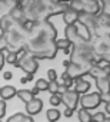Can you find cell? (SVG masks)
<instances>
[{
	"label": "cell",
	"instance_id": "obj_1",
	"mask_svg": "<svg viewBox=\"0 0 110 122\" xmlns=\"http://www.w3.org/2000/svg\"><path fill=\"white\" fill-rule=\"evenodd\" d=\"M16 65L20 66L27 75H33V73L37 71V68H39L37 59H36L33 55L27 53L24 49L17 53V63H16Z\"/></svg>",
	"mask_w": 110,
	"mask_h": 122
},
{
	"label": "cell",
	"instance_id": "obj_2",
	"mask_svg": "<svg viewBox=\"0 0 110 122\" xmlns=\"http://www.w3.org/2000/svg\"><path fill=\"white\" fill-rule=\"evenodd\" d=\"M63 66H64V72H66V73L73 79V81H74V79H77V78H83V75L89 72V71H87V69H84L83 66L76 65V63L70 62V60H64V62H63Z\"/></svg>",
	"mask_w": 110,
	"mask_h": 122
},
{
	"label": "cell",
	"instance_id": "obj_3",
	"mask_svg": "<svg viewBox=\"0 0 110 122\" xmlns=\"http://www.w3.org/2000/svg\"><path fill=\"white\" fill-rule=\"evenodd\" d=\"M80 102L83 105L84 109H93L96 106L100 105L101 102V96H100V92H89V93H84L82 98H80Z\"/></svg>",
	"mask_w": 110,
	"mask_h": 122
},
{
	"label": "cell",
	"instance_id": "obj_4",
	"mask_svg": "<svg viewBox=\"0 0 110 122\" xmlns=\"http://www.w3.org/2000/svg\"><path fill=\"white\" fill-rule=\"evenodd\" d=\"M62 102L64 103V108H69V109L74 111L76 106H77V102H79V93L74 89L73 91L69 89L67 92H64L62 95Z\"/></svg>",
	"mask_w": 110,
	"mask_h": 122
},
{
	"label": "cell",
	"instance_id": "obj_5",
	"mask_svg": "<svg viewBox=\"0 0 110 122\" xmlns=\"http://www.w3.org/2000/svg\"><path fill=\"white\" fill-rule=\"evenodd\" d=\"M99 12H100V5L96 2V0H83V12L82 13L97 16Z\"/></svg>",
	"mask_w": 110,
	"mask_h": 122
},
{
	"label": "cell",
	"instance_id": "obj_6",
	"mask_svg": "<svg viewBox=\"0 0 110 122\" xmlns=\"http://www.w3.org/2000/svg\"><path fill=\"white\" fill-rule=\"evenodd\" d=\"M41 108H43V102H41V99H39V98H33L29 103H26V111H27L29 115H36V113H39V112L41 111Z\"/></svg>",
	"mask_w": 110,
	"mask_h": 122
},
{
	"label": "cell",
	"instance_id": "obj_7",
	"mask_svg": "<svg viewBox=\"0 0 110 122\" xmlns=\"http://www.w3.org/2000/svg\"><path fill=\"white\" fill-rule=\"evenodd\" d=\"M74 26H76V30H77L79 37H80L83 42H89V40H90V37H92V32L89 30V27H87L86 25L80 23L79 20L74 23Z\"/></svg>",
	"mask_w": 110,
	"mask_h": 122
},
{
	"label": "cell",
	"instance_id": "obj_8",
	"mask_svg": "<svg viewBox=\"0 0 110 122\" xmlns=\"http://www.w3.org/2000/svg\"><path fill=\"white\" fill-rule=\"evenodd\" d=\"M79 15L80 13H77L76 10H73L72 7H67L66 10H64V13H63V20H64V23L69 26V25H74L77 20H79Z\"/></svg>",
	"mask_w": 110,
	"mask_h": 122
},
{
	"label": "cell",
	"instance_id": "obj_9",
	"mask_svg": "<svg viewBox=\"0 0 110 122\" xmlns=\"http://www.w3.org/2000/svg\"><path fill=\"white\" fill-rule=\"evenodd\" d=\"M90 89V82L86 81L84 78H77L74 79V91L77 93H87V91Z\"/></svg>",
	"mask_w": 110,
	"mask_h": 122
},
{
	"label": "cell",
	"instance_id": "obj_10",
	"mask_svg": "<svg viewBox=\"0 0 110 122\" xmlns=\"http://www.w3.org/2000/svg\"><path fill=\"white\" fill-rule=\"evenodd\" d=\"M14 95H17V91L14 86L12 85H6V86H2V91H0V96H2L3 101H7V99H12Z\"/></svg>",
	"mask_w": 110,
	"mask_h": 122
},
{
	"label": "cell",
	"instance_id": "obj_11",
	"mask_svg": "<svg viewBox=\"0 0 110 122\" xmlns=\"http://www.w3.org/2000/svg\"><path fill=\"white\" fill-rule=\"evenodd\" d=\"M96 85H97L100 93H109V91H110V79L109 78H99V79H96Z\"/></svg>",
	"mask_w": 110,
	"mask_h": 122
},
{
	"label": "cell",
	"instance_id": "obj_12",
	"mask_svg": "<svg viewBox=\"0 0 110 122\" xmlns=\"http://www.w3.org/2000/svg\"><path fill=\"white\" fill-rule=\"evenodd\" d=\"M7 122H34V121L32 119V116H27V115H24L22 112H17L13 116H10L7 119Z\"/></svg>",
	"mask_w": 110,
	"mask_h": 122
},
{
	"label": "cell",
	"instance_id": "obj_13",
	"mask_svg": "<svg viewBox=\"0 0 110 122\" xmlns=\"http://www.w3.org/2000/svg\"><path fill=\"white\" fill-rule=\"evenodd\" d=\"M17 96H19L24 103H29L33 98H36V96L33 95V92L29 91V89H20V91H17Z\"/></svg>",
	"mask_w": 110,
	"mask_h": 122
},
{
	"label": "cell",
	"instance_id": "obj_14",
	"mask_svg": "<svg viewBox=\"0 0 110 122\" xmlns=\"http://www.w3.org/2000/svg\"><path fill=\"white\" fill-rule=\"evenodd\" d=\"M46 116H47V119H49V121L56 122V121H59V118H60V112H59L56 108H50V109H47Z\"/></svg>",
	"mask_w": 110,
	"mask_h": 122
},
{
	"label": "cell",
	"instance_id": "obj_15",
	"mask_svg": "<svg viewBox=\"0 0 110 122\" xmlns=\"http://www.w3.org/2000/svg\"><path fill=\"white\" fill-rule=\"evenodd\" d=\"M70 46H72V43H70L66 37L56 40V47H57V50L62 49V50H64V52H69V47H70Z\"/></svg>",
	"mask_w": 110,
	"mask_h": 122
},
{
	"label": "cell",
	"instance_id": "obj_16",
	"mask_svg": "<svg viewBox=\"0 0 110 122\" xmlns=\"http://www.w3.org/2000/svg\"><path fill=\"white\" fill-rule=\"evenodd\" d=\"M60 85H63V86H66L67 89L72 86V85H74V81L66 73V72H63L62 73V76H60Z\"/></svg>",
	"mask_w": 110,
	"mask_h": 122
},
{
	"label": "cell",
	"instance_id": "obj_17",
	"mask_svg": "<svg viewBox=\"0 0 110 122\" xmlns=\"http://www.w3.org/2000/svg\"><path fill=\"white\" fill-rule=\"evenodd\" d=\"M77 113H79V119H80V122H92V113H90L87 109L82 108Z\"/></svg>",
	"mask_w": 110,
	"mask_h": 122
},
{
	"label": "cell",
	"instance_id": "obj_18",
	"mask_svg": "<svg viewBox=\"0 0 110 122\" xmlns=\"http://www.w3.org/2000/svg\"><path fill=\"white\" fill-rule=\"evenodd\" d=\"M34 88H37V91L40 92V91H47L49 89V81H46V79H37V82H36V86Z\"/></svg>",
	"mask_w": 110,
	"mask_h": 122
},
{
	"label": "cell",
	"instance_id": "obj_19",
	"mask_svg": "<svg viewBox=\"0 0 110 122\" xmlns=\"http://www.w3.org/2000/svg\"><path fill=\"white\" fill-rule=\"evenodd\" d=\"M59 88H60V82L59 81H53V82H49V89L51 92V95L54 93H59Z\"/></svg>",
	"mask_w": 110,
	"mask_h": 122
},
{
	"label": "cell",
	"instance_id": "obj_20",
	"mask_svg": "<svg viewBox=\"0 0 110 122\" xmlns=\"http://www.w3.org/2000/svg\"><path fill=\"white\" fill-rule=\"evenodd\" d=\"M5 59L9 63H17V52H7V55L5 56Z\"/></svg>",
	"mask_w": 110,
	"mask_h": 122
},
{
	"label": "cell",
	"instance_id": "obj_21",
	"mask_svg": "<svg viewBox=\"0 0 110 122\" xmlns=\"http://www.w3.org/2000/svg\"><path fill=\"white\" fill-rule=\"evenodd\" d=\"M106 121V115L103 112H96L92 115V122H104Z\"/></svg>",
	"mask_w": 110,
	"mask_h": 122
},
{
	"label": "cell",
	"instance_id": "obj_22",
	"mask_svg": "<svg viewBox=\"0 0 110 122\" xmlns=\"http://www.w3.org/2000/svg\"><path fill=\"white\" fill-rule=\"evenodd\" d=\"M50 103L51 106H57L62 103V96L59 93H54V95H50Z\"/></svg>",
	"mask_w": 110,
	"mask_h": 122
},
{
	"label": "cell",
	"instance_id": "obj_23",
	"mask_svg": "<svg viewBox=\"0 0 110 122\" xmlns=\"http://www.w3.org/2000/svg\"><path fill=\"white\" fill-rule=\"evenodd\" d=\"M47 76H49V82H53V81H57V73L54 69H49L47 72Z\"/></svg>",
	"mask_w": 110,
	"mask_h": 122
},
{
	"label": "cell",
	"instance_id": "obj_24",
	"mask_svg": "<svg viewBox=\"0 0 110 122\" xmlns=\"http://www.w3.org/2000/svg\"><path fill=\"white\" fill-rule=\"evenodd\" d=\"M9 47V43H7V40H6V37L5 36H0V52H3L5 49H7Z\"/></svg>",
	"mask_w": 110,
	"mask_h": 122
},
{
	"label": "cell",
	"instance_id": "obj_25",
	"mask_svg": "<svg viewBox=\"0 0 110 122\" xmlns=\"http://www.w3.org/2000/svg\"><path fill=\"white\" fill-rule=\"evenodd\" d=\"M6 115V101L0 99V118H3Z\"/></svg>",
	"mask_w": 110,
	"mask_h": 122
},
{
	"label": "cell",
	"instance_id": "obj_26",
	"mask_svg": "<svg viewBox=\"0 0 110 122\" xmlns=\"http://www.w3.org/2000/svg\"><path fill=\"white\" fill-rule=\"evenodd\" d=\"M12 76H13V73H12L10 71H7V72H5V73H3V78H5L6 81H9V79H12Z\"/></svg>",
	"mask_w": 110,
	"mask_h": 122
},
{
	"label": "cell",
	"instance_id": "obj_27",
	"mask_svg": "<svg viewBox=\"0 0 110 122\" xmlns=\"http://www.w3.org/2000/svg\"><path fill=\"white\" fill-rule=\"evenodd\" d=\"M32 76H33V75H26V76H23V78L20 79V82H22V83H26V82H29V81L32 79Z\"/></svg>",
	"mask_w": 110,
	"mask_h": 122
},
{
	"label": "cell",
	"instance_id": "obj_28",
	"mask_svg": "<svg viewBox=\"0 0 110 122\" xmlns=\"http://www.w3.org/2000/svg\"><path fill=\"white\" fill-rule=\"evenodd\" d=\"M5 60H6V59H5V55H3L2 52H0V69L3 68V65H5Z\"/></svg>",
	"mask_w": 110,
	"mask_h": 122
},
{
	"label": "cell",
	"instance_id": "obj_29",
	"mask_svg": "<svg viewBox=\"0 0 110 122\" xmlns=\"http://www.w3.org/2000/svg\"><path fill=\"white\" fill-rule=\"evenodd\" d=\"M72 112H73V111H72V109H69V108H64V111H63L64 116H67V118H69V116H72Z\"/></svg>",
	"mask_w": 110,
	"mask_h": 122
},
{
	"label": "cell",
	"instance_id": "obj_30",
	"mask_svg": "<svg viewBox=\"0 0 110 122\" xmlns=\"http://www.w3.org/2000/svg\"><path fill=\"white\" fill-rule=\"evenodd\" d=\"M32 92H33V95H34V96H36V95L39 93V91H37V88H33V89H32Z\"/></svg>",
	"mask_w": 110,
	"mask_h": 122
},
{
	"label": "cell",
	"instance_id": "obj_31",
	"mask_svg": "<svg viewBox=\"0 0 110 122\" xmlns=\"http://www.w3.org/2000/svg\"><path fill=\"white\" fill-rule=\"evenodd\" d=\"M104 122H110V119H107V118H106V121H104Z\"/></svg>",
	"mask_w": 110,
	"mask_h": 122
},
{
	"label": "cell",
	"instance_id": "obj_32",
	"mask_svg": "<svg viewBox=\"0 0 110 122\" xmlns=\"http://www.w3.org/2000/svg\"><path fill=\"white\" fill-rule=\"evenodd\" d=\"M0 122H2V121H0Z\"/></svg>",
	"mask_w": 110,
	"mask_h": 122
}]
</instances>
